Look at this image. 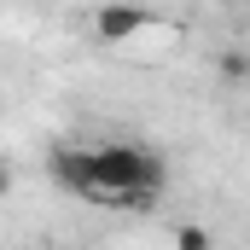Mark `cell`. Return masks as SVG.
Returning <instances> with one entry per match:
<instances>
[{
	"label": "cell",
	"mask_w": 250,
	"mask_h": 250,
	"mask_svg": "<svg viewBox=\"0 0 250 250\" xmlns=\"http://www.w3.org/2000/svg\"><path fill=\"white\" fill-rule=\"evenodd\" d=\"M146 23H151V12H146V6H134V0H105V6L93 12V35H99L105 47H123V41H134Z\"/></svg>",
	"instance_id": "obj_2"
},
{
	"label": "cell",
	"mask_w": 250,
	"mask_h": 250,
	"mask_svg": "<svg viewBox=\"0 0 250 250\" xmlns=\"http://www.w3.org/2000/svg\"><path fill=\"white\" fill-rule=\"evenodd\" d=\"M53 181L99 209H151L169 181L163 157L134 140H99V146H59Z\"/></svg>",
	"instance_id": "obj_1"
},
{
	"label": "cell",
	"mask_w": 250,
	"mask_h": 250,
	"mask_svg": "<svg viewBox=\"0 0 250 250\" xmlns=\"http://www.w3.org/2000/svg\"><path fill=\"white\" fill-rule=\"evenodd\" d=\"M221 76H233V82L250 76V59H245V53H227V59H221Z\"/></svg>",
	"instance_id": "obj_4"
},
{
	"label": "cell",
	"mask_w": 250,
	"mask_h": 250,
	"mask_svg": "<svg viewBox=\"0 0 250 250\" xmlns=\"http://www.w3.org/2000/svg\"><path fill=\"white\" fill-rule=\"evenodd\" d=\"M175 245L181 250H209V233L204 227H175Z\"/></svg>",
	"instance_id": "obj_3"
}]
</instances>
